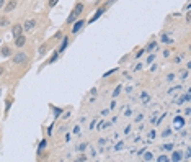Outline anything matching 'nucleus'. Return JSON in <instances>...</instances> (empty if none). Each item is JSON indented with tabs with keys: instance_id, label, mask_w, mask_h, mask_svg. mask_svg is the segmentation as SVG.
<instances>
[{
	"instance_id": "nucleus-1",
	"label": "nucleus",
	"mask_w": 191,
	"mask_h": 162,
	"mask_svg": "<svg viewBox=\"0 0 191 162\" xmlns=\"http://www.w3.org/2000/svg\"><path fill=\"white\" fill-rule=\"evenodd\" d=\"M82 12H83V3H77L75 8H74V12H72L70 15H69L67 21H69V23H74V21H75V18H77L79 15H80Z\"/></svg>"
},
{
	"instance_id": "nucleus-4",
	"label": "nucleus",
	"mask_w": 191,
	"mask_h": 162,
	"mask_svg": "<svg viewBox=\"0 0 191 162\" xmlns=\"http://www.w3.org/2000/svg\"><path fill=\"white\" fill-rule=\"evenodd\" d=\"M85 25V21L83 20H79V21H75V25L72 26V33H77V31H80L82 30V26Z\"/></svg>"
},
{
	"instance_id": "nucleus-13",
	"label": "nucleus",
	"mask_w": 191,
	"mask_h": 162,
	"mask_svg": "<svg viewBox=\"0 0 191 162\" xmlns=\"http://www.w3.org/2000/svg\"><path fill=\"white\" fill-rule=\"evenodd\" d=\"M155 48H157L155 43H150V44L147 46V49H144V51H152V49H155Z\"/></svg>"
},
{
	"instance_id": "nucleus-21",
	"label": "nucleus",
	"mask_w": 191,
	"mask_h": 162,
	"mask_svg": "<svg viewBox=\"0 0 191 162\" xmlns=\"http://www.w3.org/2000/svg\"><path fill=\"white\" fill-rule=\"evenodd\" d=\"M0 41H2V39H0Z\"/></svg>"
},
{
	"instance_id": "nucleus-18",
	"label": "nucleus",
	"mask_w": 191,
	"mask_h": 162,
	"mask_svg": "<svg viewBox=\"0 0 191 162\" xmlns=\"http://www.w3.org/2000/svg\"><path fill=\"white\" fill-rule=\"evenodd\" d=\"M150 159H152V154H150V152H147V154H146V161H150Z\"/></svg>"
},
{
	"instance_id": "nucleus-19",
	"label": "nucleus",
	"mask_w": 191,
	"mask_h": 162,
	"mask_svg": "<svg viewBox=\"0 0 191 162\" xmlns=\"http://www.w3.org/2000/svg\"><path fill=\"white\" fill-rule=\"evenodd\" d=\"M3 2H5V0H0V8H2V7H3Z\"/></svg>"
},
{
	"instance_id": "nucleus-20",
	"label": "nucleus",
	"mask_w": 191,
	"mask_h": 162,
	"mask_svg": "<svg viewBox=\"0 0 191 162\" xmlns=\"http://www.w3.org/2000/svg\"><path fill=\"white\" fill-rule=\"evenodd\" d=\"M2 72H3V69H2V67H0V74H2Z\"/></svg>"
},
{
	"instance_id": "nucleus-15",
	"label": "nucleus",
	"mask_w": 191,
	"mask_h": 162,
	"mask_svg": "<svg viewBox=\"0 0 191 162\" xmlns=\"http://www.w3.org/2000/svg\"><path fill=\"white\" fill-rule=\"evenodd\" d=\"M114 72H116V69H111V71H108L103 77H108V76H111V74H114Z\"/></svg>"
},
{
	"instance_id": "nucleus-10",
	"label": "nucleus",
	"mask_w": 191,
	"mask_h": 162,
	"mask_svg": "<svg viewBox=\"0 0 191 162\" xmlns=\"http://www.w3.org/2000/svg\"><path fill=\"white\" fill-rule=\"evenodd\" d=\"M67 43H69V39H67V38H64V41H62V44H60V48H59V52H62V51L66 49Z\"/></svg>"
},
{
	"instance_id": "nucleus-6",
	"label": "nucleus",
	"mask_w": 191,
	"mask_h": 162,
	"mask_svg": "<svg viewBox=\"0 0 191 162\" xmlns=\"http://www.w3.org/2000/svg\"><path fill=\"white\" fill-rule=\"evenodd\" d=\"M35 25H36L35 20H28V21L25 23V30H26V31H31L33 28H35Z\"/></svg>"
},
{
	"instance_id": "nucleus-9",
	"label": "nucleus",
	"mask_w": 191,
	"mask_h": 162,
	"mask_svg": "<svg viewBox=\"0 0 191 162\" xmlns=\"http://www.w3.org/2000/svg\"><path fill=\"white\" fill-rule=\"evenodd\" d=\"M2 56H10V48H8V46H3V48H2Z\"/></svg>"
},
{
	"instance_id": "nucleus-14",
	"label": "nucleus",
	"mask_w": 191,
	"mask_h": 162,
	"mask_svg": "<svg viewBox=\"0 0 191 162\" xmlns=\"http://www.w3.org/2000/svg\"><path fill=\"white\" fill-rule=\"evenodd\" d=\"M46 49H47V46H46V44H43V46L39 48V54H41V56H43V54L46 52Z\"/></svg>"
},
{
	"instance_id": "nucleus-17",
	"label": "nucleus",
	"mask_w": 191,
	"mask_h": 162,
	"mask_svg": "<svg viewBox=\"0 0 191 162\" xmlns=\"http://www.w3.org/2000/svg\"><path fill=\"white\" fill-rule=\"evenodd\" d=\"M57 2H59V0H49V7H54Z\"/></svg>"
},
{
	"instance_id": "nucleus-8",
	"label": "nucleus",
	"mask_w": 191,
	"mask_h": 162,
	"mask_svg": "<svg viewBox=\"0 0 191 162\" xmlns=\"http://www.w3.org/2000/svg\"><path fill=\"white\" fill-rule=\"evenodd\" d=\"M103 12H105V7H103V8H98V10H96V13L93 16H91V20H90V23L91 21H95V20H98V18H100V15L101 13H103Z\"/></svg>"
},
{
	"instance_id": "nucleus-16",
	"label": "nucleus",
	"mask_w": 191,
	"mask_h": 162,
	"mask_svg": "<svg viewBox=\"0 0 191 162\" xmlns=\"http://www.w3.org/2000/svg\"><path fill=\"white\" fill-rule=\"evenodd\" d=\"M10 105H12V100L8 98V100H7V108H5V112H8V110H10Z\"/></svg>"
},
{
	"instance_id": "nucleus-5",
	"label": "nucleus",
	"mask_w": 191,
	"mask_h": 162,
	"mask_svg": "<svg viewBox=\"0 0 191 162\" xmlns=\"http://www.w3.org/2000/svg\"><path fill=\"white\" fill-rule=\"evenodd\" d=\"M25 43H26V38H25V36H23V35H20V36H18V38H16V41H15L16 48H21V46L25 44Z\"/></svg>"
},
{
	"instance_id": "nucleus-3",
	"label": "nucleus",
	"mask_w": 191,
	"mask_h": 162,
	"mask_svg": "<svg viewBox=\"0 0 191 162\" xmlns=\"http://www.w3.org/2000/svg\"><path fill=\"white\" fill-rule=\"evenodd\" d=\"M12 33H13V36H15V38H18L20 35H23V26H21V25H13Z\"/></svg>"
},
{
	"instance_id": "nucleus-11",
	"label": "nucleus",
	"mask_w": 191,
	"mask_h": 162,
	"mask_svg": "<svg viewBox=\"0 0 191 162\" xmlns=\"http://www.w3.org/2000/svg\"><path fill=\"white\" fill-rule=\"evenodd\" d=\"M8 25V18H7V16H2V18H0V26H7Z\"/></svg>"
},
{
	"instance_id": "nucleus-2",
	"label": "nucleus",
	"mask_w": 191,
	"mask_h": 162,
	"mask_svg": "<svg viewBox=\"0 0 191 162\" xmlns=\"http://www.w3.org/2000/svg\"><path fill=\"white\" fill-rule=\"evenodd\" d=\"M26 61H28V56H26L23 51H21V52H18V54L13 57V62H15V64H23V62H26Z\"/></svg>"
},
{
	"instance_id": "nucleus-7",
	"label": "nucleus",
	"mask_w": 191,
	"mask_h": 162,
	"mask_svg": "<svg viewBox=\"0 0 191 162\" xmlns=\"http://www.w3.org/2000/svg\"><path fill=\"white\" fill-rule=\"evenodd\" d=\"M15 7H16V2H15V0H12V2H8V3H7L5 12H13V10H15Z\"/></svg>"
},
{
	"instance_id": "nucleus-12",
	"label": "nucleus",
	"mask_w": 191,
	"mask_h": 162,
	"mask_svg": "<svg viewBox=\"0 0 191 162\" xmlns=\"http://www.w3.org/2000/svg\"><path fill=\"white\" fill-rule=\"evenodd\" d=\"M173 161H181V154L180 152H173V157H171Z\"/></svg>"
}]
</instances>
